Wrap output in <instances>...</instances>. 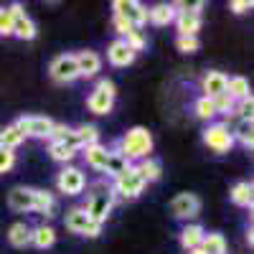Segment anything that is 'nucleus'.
Wrapping results in <instances>:
<instances>
[{
  "mask_svg": "<svg viewBox=\"0 0 254 254\" xmlns=\"http://www.w3.org/2000/svg\"><path fill=\"white\" fill-rule=\"evenodd\" d=\"M150 150H153V135L145 127H132V130H127L122 135L117 153L130 163V160H145Z\"/></svg>",
  "mask_w": 254,
  "mask_h": 254,
  "instance_id": "f257e3e1",
  "label": "nucleus"
},
{
  "mask_svg": "<svg viewBox=\"0 0 254 254\" xmlns=\"http://www.w3.org/2000/svg\"><path fill=\"white\" fill-rule=\"evenodd\" d=\"M145 178L140 176L137 171V165H130L122 176L115 178V188H112V193L115 196H122V198H137L142 193V188H145Z\"/></svg>",
  "mask_w": 254,
  "mask_h": 254,
  "instance_id": "f03ea898",
  "label": "nucleus"
},
{
  "mask_svg": "<svg viewBox=\"0 0 254 254\" xmlns=\"http://www.w3.org/2000/svg\"><path fill=\"white\" fill-rule=\"evenodd\" d=\"M115 94H117L115 92V84L110 79H102L97 84V89L87 99L89 112H94V115H110L112 112V104H115Z\"/></svg>",
  "mask_w": 254,
  "mask_h": 254,
  "instance_id": "7ed1b4c3",
  "label": "nucleus"
},
{
  "mask_svg": "<svg viewBox=\"0 0 254 254\" xmlns=\"http://www.w3.org/2000/svg\"><path fill=\"white\" fill-rule=\"evenodd\" d=\"M203 142H206L208 150H214V153L224 155V153L231 150L234 137H231V130H229L224 122H214V125H208L206 130H203Z\"/></svg>",
  "mask_w": 254,
  "mask_h": 254,
  "instance_id": "20e7f679",
  "label": "nucleus"
},
{
  "mask_svg": "<svg viewBox=\"0 0 254 254\" xmlns=\"http://www.w3.org/2000/svg\"><path fill=\"white\" fill-rule=\"evenodd\" d=\"M115 206V193L107 188V190H97V193L89 196L87 206H84V214H87L94 224H102L104 219L110 216V211Z\"/></svg>",
  "mask_w": 254,
  "mask_h": 254,
  "instance_id": "39448f33",
  "label": "nucleus"
},
{
  "mask_svg": "<svg viewBox=\"0 0 254 254\" xmlns=\"http://www.w3.org/2000/svg\"><path fill=\"white\" fill-rule=\"evenodd\" d=\"M115 15L125 18L132 28H142L147 23V8L137 0H115Z\"/></svg>",
  "mask_w": 254,
  "mask_h": 254,
  "instance_id": "423d86ee",
  "label": "nucleus"
},
{
  "mask_svg": "<svg viewBox=\"0 0 254 254\" xmlns=\"http://www.w3.org/2000/svg\"><path fill=\"white\" fill-rule=\"evenodd\" d=\"M201 8H203V3L183 5V10L176 13L178 36H196V33L201 31Z\"/></svg>",
  "mask_w": 254,
  "mask_h": 254,
  "instance_id": "0eeeda50",
  "label": "nucleus"
},
{
  "mask_svg": "<svg viewBox=\"0 0 254 254\" xmlns=\"http://www.w3.org/2000/svg\"><path fill=\"white\" fill-rule=\"evenodd\" d=\"M66 229L74 231V234H84V237H99L102 231V224H94L87 214H84V208H71L66 214Z\"/></svg>",
  "mask_w": 254,
  "mask_h": 254,
  "instance_id": "6e6552de",
  "label": "nucleus"
},
{
  "mask_svg": "<svg viewBox=\"0 0 254 254\" xmlns=\"http://www.w3.org/2000/svg\"><path fill=\"white\" fill-rule=\"evenodd\" d=\"M15 127L26 137H49L51 130H54V120L49 117H38V115H31V117H20L15 122Z\"/></svg>",
  "mask_w": 254,
  "mask_h": 254,
  "instance_id": "1a4fd4ad",
  "label": "nucleus"
},
{
  "mask_svg": "<svg viewBox=\"0 0 254 254\" xmlns=\"http://www.w3.org/2000/svg\"><path fill=\"white\" fill-rule=\"evenodd\" d=\"M56 186L61 193H66V196H79L84 186H87V178H84V173L79 171V168H64V171L59 173L56 178Z\"/></svg>",
  "mask_w": 254,
  "mask_h": 254,
  "instance_id": "9d476101",
  "label": "nucleus"
},
{
  "mask_svg": "<svg viewBox=\"0 0 254 254\" xmlns=\"http://www.w3.org/2000/svg\"><path fill=\"white\" fill-rule=\"evenodd\" d=\"M51 76L61 84H66V81H74L79 79V69H76V59L74 54H61L51 61Z\"/></svg>",
  "mask_w": 254,
  "mask_h": 254,
  "instance_id": "9b49d317",
  "label": "nucleus"
},
{
  "mask_svg": "<svg viewBox=\"0 0 254 254\" xmlns=\"http://www.w3.org/2000/svg\"><path fill=\"white\" fill-rule=\"evenodd\" d=\"M171 211H173V216H176V219L198 216L201 201H198V196H193V193H178V196L171 201Z\"/></svg>",
  "mask_w": 254,
  "mask_h": 254,
  "instance_id": "f8f14e48",
  "label": "nucleus"
},
{
  "mask_svg": "<svg viewBox=\"0 0 254 254\" xmlns=\"http://www.w3.org/2000/svg\"><path fill=\"white\" fill-rule=\"evenodd\" d=\"M10 13H13V33L18 38H23V41L36 38V23L23 13V8L15 3V5H10Z\"/></svg>",
  "mask_w": 254,
  "mask_h": 254,
  "instance_id": "ddd939ff",
  "label": "nucleus"
},
{
  "mask_svg": "<svg viewBox=\"0 0 254 254\" xmlns=\"http://www.w3.org/2000/svg\"><path fill=\"white\" fill-rule=\"evenodd\" d=\"M33 198H36V188H26V186H15L10 193H8V203L13 211H33Z\"/></svg>",
  "mask_w": 254,
  "mask_h": 254,
  "instance_id": "4468645a",
  "label": "nucleus"
},
{
  "mask_svg": "<svg viewBox=\"0 0 254 254\" xmlns=\"http://www.w3.org/2000/svg\"><path fill=\"white\" fill-rule=\"evenodd\" d=\"M135 56H137V54L125 44V38L112 41L110 49H107V59L115 64V66H127V64H132V61H135Z\"/></svg>",
  "mask_w": 254,
  "mask_h": 254,
  "instance_id": "2eb2a0df",
  "label": "nucleus"
},
{
  "mask_svg": "<svg viewBox=\"0 0 254 254\" xmlns=\"http://www.w3.org/2000/svg\"><path fill=\"white\" fill-rule=\"evenodd\" d=\"M76 69H79V76H94L97 71H99V66H102V59H99V54H94V51H79L76 56Z\"/></svg>",
  "mask_w": 254,
  "mask_h": 254,
  "instance_id": "dca6fc26",
  "label": "nucleus"
},
{
  "mask_svg": "<svg viewBox=\"0 0 254 254\" xmlns=\"http://www.w3.org/2000/svg\"><path fill=\"white\" fill-rule=\"evenodd\" d=\"M201 87H203V97H208V99H214V97H219V94H226V74H221V71H208L206 76H203V81H201Z\"/></svg>",
  "mask_w": 254,
  "mask_h": 254,
  "instance_id": "f3484780",
  "label": "nucleus"
},
{
  "mask_svg": "<svg viewBox=\"0 0 254 254\" xmlns=\"http://www.w3.org/2000/svg\"><path fill=\"white\" fill-rule=\"evenodd\" d=\"M107 158H110V150H107V147H102L99 142L84 147V160H87V165H92L94 171H104Z\"/></svg>",
  "mask_w": 254,
  "mask_h": 254,
  "instance_id": "a211bd4d",
  "label": "nucleus"
},
{
  "mask_svg": "<svg viewBox=\"0 0 254 254\" xmlns=\"http://www.w3.org/2000/svg\"><path fill=\"white\" fill-rule=\"evenodd\" d=\"M147 20L155 26H168V23H173L176 20V5H168V3H160L155 8L147 10Z\"/></svg>",
  "mask_w": 254,
  "mask_h": 254,
  "instance_id": "6ab92c4d",
  "label": "nucleus"
},
{
  "mask_svg": "<svg viewBox=\"0 0 254 254\" xmlns=\"http://www.w3.org/2000/svg\"><path fill=\"white\" fill-rule=\"evenodd\" d=\"M226 94L234 99V102L252 97V92H249V81H247L244 76H231V79H226Z\"/></svg>",
  "mask_w": 254,
  "mask_h": 254,
  "instance_id": "aec40b11",
  "label": "nucleus"
},
{
  "mask_svg": "<svg viewBox=\"0 0 254 254\" xmlns=\"http://www.w3.org/2000/svg\"><path fill=\"white\" fill-rule=\"evenodd\" d=\"M201 242H203V229L198 226V224H190V226H186L183 231H181V244H183V249H196V247H201Z\"/></svg>",
  "mask_w": 254,
  "mask_h": 254,
  "instance_id": "412c9836",
  "label": "nucleus"
},
{
  "mask_svg": "<svg viewBox=\"0 0 254 254\" xmlns=\"http://www.w3.org/2000/svg\"><path fill=\"white\" fill-rule=\"evenodd\" d=\"M231 201H234L237 206H252V201H254V188H252V183L249 181H242V183H237L234 188H231Z\"/></svg>",
  "mask_w": 254,
  "mask_h": 254,
  "instance_id": "4be33fe9",
  "label": "nucleus"
},
{
  "mask_svg": "<svg viewBox=\"0 0 254 254\" xmlns=\"http://www.w3.org/2000/svg\"><path fill=\"white\" fill-rule=\"evenodd\" d=\"M137 171H140V176L145 178V183H153V181H158V178L163 176V165H160V160H155V158H145V160H140Z\"/></svg>",
  "mask_w": 254,
  "mask_h": 254,
  "instance_id": "5701e85b",
  "label": "nucleus"
},
{
  "mask_svg": "<svg viewBox=\"0 0 254 254\" xmlns=\"http://www.w3.org/2000/svg\"><path fill=\"white\" fill-rule=\"evenodd\" d=\"M33 211H38V214H44V216H54V211H56V201H54V196L49 193V190H36Z\"/></svg>",
  "mask_w": 254,
  "mask_h": 254,
  "instance_id": "b1692460",
  "label": "nucleus"
},
{
  "mask_svg": "<svg viewBox=\"0 0 254 254\" xmlns=\"http://www.w3.org/2000/svg\"><path fill=\"white\" fill-rule=\"evenodd\" d=\"M8 242H10L13 247H26V244H31V229H28L23 221L13 224V226L8 229Z\"/></svg>",
  "mask_w": 254,
  "mask_h": 254,
  "instance_id": "393cba45",
  "label": "nucleus"
},
{
  "mask_svg": "<svg viewBox=\"0 0 254 254\" xmlns=\"http://www.w3.org/2000/svg\"><path fill=\"white\" fill-rule=\"evenodd\" d=\"M254 125H252V120H239V125L231 130V137L234 140H239L244 147H252L254 145Z\"/></svg>",
  "mask_w": 254,
  "mask_h": 254,
  "instance_id": "a878e982",
  "label": "nucleus"
},
{
  "mask_svg": "<svg viewBox=\"0 0 254 254\" xmlns=\"http://www.w3.org/2000/svg\"><path fill=\"white\" fill-rule=\"evenodd\" d=\"M31 242L38 247V249H49L54 242H56V231L51 226H38L31 231Z\"/></svg>",
  "mask_w": 254,
  "mask_h": 254,
  "instance_id": "bb28decb",
  "label": "nucleus"
},
{
  "mask_svg": "<svg viewBox=\"0 0 254 254\" xmlns=\"http://www.w3.org/2000/svg\"><path fill=\"white\" fill-rule=\"evenodd\" d=\"M23 140H26V135L20 132L15 125H8L5 130L0 132V145H3V147H8V150H15V147H18L20 142H23Z\"/></svg>",
  "mask_w": 254,
  "mask_h": 254,
  "instance_id": "cd10ccee",
  "label": "nucleus"
},
{
  "mask_svg": "<svg viewBox=\"0 0 254 254\" xmlns=\"http://www.w3.org/2000/svg\"><path fill=\"white\" fill-rule=\"evenodd\" d=\"M201 249L206 254H226V239L221 234H203Z\"/></svg>",
  "mask_w": 254,
  "mask_h": 254,
  "instance_id": "c85d7f7f",
  "label": "nucleus"
},
{
  "mask_svg": "<svg viewBox=\"0 0 254 254\" xmlns=\"http://www.w3.org/2000/svg\"><path fill=\"white\" fill-rule=\"evenodd\" d=\"M76 140H79V147H87V145H97L99 142V130L94 125H81L74 130Z\"/></svg>",
  "mask_w": 254,
  "mask_h": 254,
  "instance_id": "c756f323",
  "label": "nucleus"
},
{
  "mask_svg": "<svg viewBox=\"0 0 254 254\" xmlns=\"http://www.w3.org/2000/svg\"><path fill=\"white\" fill-rule=\"evenodd\" d=\"M49 153H51V158L54 160H59V163H69L74 155H76V147H71V145H66V142H51L49 145Z\"/></svg>",
  "mask_w": 254,
  "mask_h": 254,
  "instance_id": "7c9ffc66",
  "label": "nucleus"
},
{
  "mask_svg": "<svg viewBox=\"0 0 254 254\" xmlns=\"http://www.w3.org/2000/svg\"><path fill=\"white\" fill-rule=\"evenodd\" d=\"M127 168H130V163H127L117 150L115 153H110V158H107V165H104V173L107 176H112V178H117V176H122Z\"/></svg>",
  "mask_w": 254,
  "mask_h": 254,
  "instance_id": "2f4dec72",
  "label": "nucleus"
},
{
  "mask_svg": "<svg viewBox=\"0 0 254 254\" xmlns=\"http://www.w3.org/2000/svg\"><path fill=\"white\" fill-rule=\"evenodd\" d=\"M176 46H178L181 54H196L201 49V41H198V36H178Z\"/></svg>",
  "mask_w": 254,
  "mask_h": 254,
  "instance_id": "473e14b6",
  "label": "nucleus"
},
{
  "mask_svg": "<svg viewBox=\"0 0 254 254\" xmlns=\"http://www.w3.org/2000/svg\"><path fill=\"white\" fill-rule=\"evenodd\" d=\"M125 44L130 46L135 54H137V51H142V49H145V44H147V41H145V33H142V28H132L130 33L125 36Z\"/></svg>",
  "mask_w": 254,
  "mask_h": 254,
  "instance_id": "72a5a7b5",
  "label": "nucleus"
},
{
  "mask_svg": "<svg viewBox=\"0 0 254 254\" xmlns=\"http://www.w3.org/2000/svg\"><path fill=\"white\" fill-rule=\"evenodd\" d=\"M196 115H198L201 120H214V117H216L214 102H211L208 97H201V99L196 102Z\"/></svg>",
  "mask_w": 254,
  "mask_h": 254,
  "instance_id": "f704fd0d",
  "label": "nucleus"
},
{
  "mask_svg": "<svg viewBox=\"0 0 254 254\" xmlns=\"http://www.w3.org/2000/svg\"><path fill=\"white\" fill-rule=\"evenodd\" d=\"M211 102H214V110H216V115H219V112H224V115L234 112V104H237V102L231 99L229 94H219V97H214Z\"/></svg>",
  "mask_w": 254,
  "mask_h": 254,
  "instance_id": "c9c22d12",
  "label": "nucleus"
},
{
  "mask_svg": "<svg viewBox=\"0 0 254 254\" xmlns=\"http://www.w3.org/2000/svg\"><path fill=\"white\" fill-rule=\"evenodd\" d=\"M234 112L239 115V120H252V112H254V99L247 97V99H239L234 104Z\"/></svg>",
  "mask_w": 254,
  "mask_h": 254,
  "instance_id": "e433bc0d",
  "label": "nucleus"
},
{
  "mask_svg": "<svg viewBox=\"0 0 254 254\" xmlns=\"http://www.w3.org/2000/svg\"><path fill=\"white\" fill-rule=\"evenodd\" d=\"M13 165H15V153L0 145V173H8Z\"/></svg>",
  "mask_w": 254,
  "mask_h": 254,
  "instance_id": "4c0bfd02",
  "label": "nucleus"
},
{
  "mask_svg": "<svg viewBox=\"0 0 254 254\" xmlns=\"http://www.w3.org/2000/svg\"><path fill=\"white\" fill-rule=\"evenodd\" d=\"M13 33V13L10 8H0V36Z\"/></svg>",
  "mask_w": 254,
  "mask_h": 254,
  "instance_id": "58836bf2",
  "label": "nucleus"
},
{
  "mask_svg": "<svg viewBox=\"0 0 254 254\" xmlns=\"http://www.w3.org/2000/svg\"><path fill=\"white\" fill-rule=\"evenodd\" d=\"M231 10H234L237 15H242V13H247V10H252V0H234V3L229 5Z\"/></svg>",
  "mask_w": 254,
  "mask_h": 254,
  "instance_id": "ea45409f",
  "label": "nucleus"
},
{
  "mask_svg": "<svg viewBox=\"0 0 254 254\" xmlns=\"http://www.w3.org/2000/svg\"><path fill=\"white\" fill-rule=\"evenodd\" d=\"M115 31H117L120 36H127V33H130V31H132V26H130V23H127V20H125V18H120V15H115Z\"/></svg>",
  "mask_w": 254,
  "mask_h": 254,
  "instance_id": "a19ab883",
  "label": "nucleus"
},
{
  "mask_svg": "<svg viewBox=\"0 0 254 254\" xmlns=\"http://www.w3.org/2000/svg\"><path fill=\"white\" fill-rule=\"evenodd\" d=\"M188 254H206V252H203V249H201V247H196V249H190V252H188Z\"/></svg>",
  "mask_w": 254,
  "mask_h": 254,
  "instance_id": "79ce46f5",
  "label": "nucleus"
}]
</instances>
